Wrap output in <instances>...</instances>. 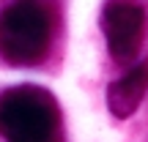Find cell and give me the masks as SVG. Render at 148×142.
Masks as SVG:
<instances>
[{"instance_id": "obj_4", "label": "cell", "mask_w": 148, "mask_h": 142, "mask_svg": "<svg viewBox=\"0 0 148 142\" xmlns=\"http://www.w3.org/2000/svg\"><path fill=\"white\" fill-rule=\"evenodd\" d=\"M148 93V60L129 69L107 90V107L115 118H132Z\"/></svg>"}, {"instance_id": "obj_2", "label": "cell", "mask_w": 148, "mask_h": 142, "mask_svg": "<svg viewBox=\"0 0 148 142\" xmlns=\"http://www.w3.org/2000/svg\"><path fill=\"white\" fill-rule=\"evenodd\" d=\"M52 16L36 3H14L0 14V58L14 66H33L47 58Z\"/></svg>"}, {"instance_id": "obj_3", "label": "cell", "mask_w": 148, "mask_h": 142, "mask_svg": "<svg viewBox=\"0 0 148 142\" xmlns=\"http://www.w3.org/2000/svg\"><path fill=\"white\" fill-rule=\"evenodd\" d=\"M145 11L132 3H112L104 11V36L112 58L129 63L140 52V44L145 38Z\"/></svg>"}, {"instance_id": "obj_1", "label": "cell", "mask_w": 148, "mask_h": 142, "mask_svg": "<svg viewBox=\"0 0 148 142\" xmlns=\"http://www.w3.org/2000/svg\"><path fill=\"white\" fill-rule=\"evenodd\" d=\"M60 109L49 90L19 85L0 96V134L11 142H55Z\"/></svg>"}]
</instances>
